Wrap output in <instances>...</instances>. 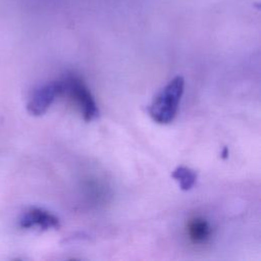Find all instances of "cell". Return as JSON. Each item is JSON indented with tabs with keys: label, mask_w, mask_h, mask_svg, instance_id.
<instances>
[{
	"label": "cell",
	"mask_w": 261,
	"mask_h": 261,
	"mask_svg": "<svg viewBox=\"0 0 261 261\" xmlns=\"http://www.w3.org/2000/svg\"><path fill=\"white\" fill-rule=\"evenodd\" d=\"M61 94L60 82H48L39 86L32 94L27 104L28 112L34 116L43 115Z\"/></svg>",
	"instance_id": "cell-3"
},
{
	"label": "cell",
	"mask_w": 261,
	"mask_h": 261,
	"mask_svg": "<svg viewBox=\"0 0 261 261\" xmlns=\"http://www.w3.org/2000/svg\"><path fill=\"white\" fill-rule=\"evenodd\" d=\"M187 232L194 244H205L212 236V227L206 219L195 217L189 221Z\"/></svg>",
	"instance_id": "cell-5"
},
{
	"label": "cell",
	"mask_w": 261,
	"mask_h": 261,
	"mask_svg": "<svg viewBox=\"0 0 261 261\" xmlns=\"http://www.w3.org/2000/svg\"><path fill=\"white\" fill-rule=\"evenodd\" d=\"M60 82L61 93H66L80 108L82 116L86 121H92L99 117L98 105L82 77L74 73L66 74Z\"/></svg>",
	"instance_id": "cell-2"
},
{
	"label": "cell",
	"mask_w": 261,
	"mask_h": 261,
	"mask_svg": "<svg viewBox=\"0 0 261 261\" xmlns=\"http://www.w3.org/2000/svg\"><path fill=\"white\" fill-rule=\"evenodd\" d=\"M221 157H222L223 159H226V158L228 157V149H227V147H224V148L222 149V151H221Z\"/></svg>",
	"instance_id": "cell-7"
},
{
	"label": "cell",
	"mask_w": 261,
	"mask_h": 261,
	"mask_svg": "<svg viewBox=\"0 0 261 261\" xmlns=\"http://www.w3.org/2000/svg\"><path fill=\"white\" fill-rule=\"evenodd\" d=\"M19 226L24 229H57L60 226V220L55 214L46 209L31 207L21 214L19 218Z\"/></svg>",
	"instance_id": "cell-4"
},
{
	"label": "cell",
	"mask_w": 261,
	"mask_h": 261,
	"mask_svg": "<svg viewBox=\"0 0 261 261\" xmlns=\"http://www.w3.org/2000/svg\"><path fill=\"white\" fill-rule=\"evenodd\" d=\"M171 177L178 184L182 191H190L197 180V173L190 167L177 166L172 172Z\"/></svg>",
	"instance_id": "cell-6"
},
{
	"label": "cell",
	"mask_w": 261,
	"mask_h": 261,
	"mask_svg": "<svg viewBox=\"0 0 261 261\" xmlns=\"http://www.w3.org/2000/svg\"><path fill=\"white\" fill-rule=\"evenodd\" d=\"M184 77L181 75H176L154 97L148 107V112L155 122L159 124H167L175 118L184 94Z\"/></svg>",
	"instance_id": "cell-1"
}]
</instances>
